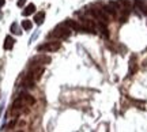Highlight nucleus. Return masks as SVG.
Returning <instances> with one entry per match:
<instances>
[{"mask_svg": "<svg viewBox=\"0 0 147 132\" xmlns=\"http://www.w3.org/2000/svg\"><path fill=\"white\" fill-rule=\"evenodd\" d=\"M71 36V29L67 25H59L55 30L52 32L51 37L59 38V40H64V38H68Z\"/></svg>", "mask_w": 147, "mask_h": 132, "instance_id": "2", "label": "nucleus"}, {"mask_svg": "<svg viewBox=\"0 0 147 132\" xmlns=\"http://www.w3.org/2000/svg\"><path fill=\"white\" fill-rule=\"evenodd\" d=\"M4 3H5V0H0V7H3V5H4Z\"/></svg>", "mask_w": 147, "mask_h": 132, "instance_id": "18", "label": "nucleus"}, {"mask_svg": "<svg viewBox=\"0 0 147 132\" xmlns=\"http://www.w3.org/2000/svg\"><path fill=\"white\" fill-rule=\"evenodd\" d=\"M18 132H23V131H18Z\"/></svg>", "mask_w": 147, "mask_h": 132, "instance_id": "19", "label": "nucleus"}, {"mask_svg": "<svg viewBox=\"0 0 147 132\" xmlns=\"http://www.w3.org/2000/svg\"><path fill=\"white\" fill-rule=\"evenodd\" d=\"M44 19H45V12H44V11H40V12H37L36 16H34V22H36L37 25H42Z\"/></svg>", "mask_w": 147, "mask_h": 132, "instance_id": "12", "label": "nucleus"}, {"mask_svg": "<svg viewBox=\"0 0 147 132\" xmlns=\"http://www.w3.org/2000/svg\"><path fill=\"white\" fill-rule=\"evenodd\" d=\"M136 7L142 11L143 14H147V3L144 0H136Z\"/></svg>", "mask_w": 147, "mask_h": 132, "instance_id": "13", "label": "nucleus"}, {"mask_svg": "<svg viewBox=\"0 0 147 132\" xmlns=\"http://www.w3.org/2000/svg\"><path fill=\"white\" fill-rule=\"evenodd\" d=\"M44 74V67H40V65H36V67H33V69L29 72V78H32L34 82L36 80H38L40 78H41V75Z\"/></svg>", "mask_w": 147, "mask_h": 132, "instance_id": "6", "label": "nucleus"}, {"mask_svg": "<svg viewBox=\"0 0 147 132\" xmlns=\"http://www.w3.org/2000/svg\"><path fill=\"white\" fill-rule=\"evenodd\" d=\"M25 3H26V0H18V7H23Z\"/></svg>", "mask_w": 147, "mask_h": 132, "instance_id": "16", "label": "nucleus"}, {"mask_svg": "<svg viewBox=\"0 0 147 132\" xmlns=\"http://www.w3.org/2000/svg\"><path fill=\"white\" fill-rule=\"evenodd\" d=\"M11 32L14 33V34H21V30H19V27H18V23H12V25H11Z\"/></svg>", "mask_w": 147, "mask_h": 132, "instance_id": "15", "label": "nucleus"}, {"mask_svg": "<svg viewBox=\"0 0 147 132\" xmlns=\"http://www.w3.org/2000/svg\"><path fill=\"white\" fill-rule=\"evenodd\" d=\"M60 46H61L60 42H45L37 48V51L38 52H56L60 49Z\"/></svg>", "mask_w": 147, "mask_h": 132, "instance_id": "3", "label": "nucleus"}, {"mask_svg": "<svg viewBox=\"0 0 147 132\" xmlns=\"http://www.w3.org/2000/svg\"><path fill=\"white\" fill-rule=\"evenodd\" d=\"M64 25H67V26L71 29V30H75V32H83V29L80 26V23H78L76 21H72V19H67V21L64 22Z\"/></svg>", "mask_w": 147, "mask_h": 132, "instance_id": "8", "label": "nucleus"}, {"mask_svg": "<svg viewBox=\"0 0 147 132\" xmlns=\"http://www.w3.org/2000/svg\"><path fill=\"white\" fill-rule=\"evenodd\" d=\"M36 12V5L33 4V3H30L29 5H26L25 7V10L22 11V15L23 16H29V15H32V14H34Z\"/></svg>", "mask_w": 147, "mask_h": 132, "instance_id": "10", "label": "nucleus"}, {"mask_svg": "<svg viewBox=\"0 0 147 132\" xmlns=\"http://www.w3.org/2000/svg\"><path fill=\"white\" fill-rule=\"evenodd\" d=\"M138 69V64H136V57L135 56H131V60H129V75L135 74V71Z\"/></svg>", "mask_w": 147, "mask_h": 132, "instance_id": "11", "label": "nucleus"}, {"mask_svg": "<svg viewBox=\"0 0 147 132\" xmlns=\"http://www.w3.org/2000/svg\"><path fill=\"white\" fill-rule=\"evenodd\" d=\"M14 125H15V120H14V121H11L10 124L7 125V128H12V127H14Z\"/></svg>", "mask_w": 147, "mask_h": 132, "instance_id": "17", "label": "nucleus"}, {"mask_svg": "<svg viewBox=\"0 0 147 132\" xmlns=\"http://www.w3.org/2000/svg\"><path fill=\"white\" fill-rule=\"evenodd\" d=\"M80 26L83 29V32H87V33H95V22L91 21V19H87V18H82L80 19Z\"/></svg>", "mask_w": 147, "mask_h": 132, "instance_id": "4", "label": "nucleus"}, {"mask_svg": "<svg viewBox=\"0 0 147 132\" xmlns=\"http://www.w3.org/2000/svg\"><path fill=\"white\" fill-rule=\"evenodd\" d=\"M22 27H23L25 30H32V27H33L32 21H27V19H25V21L22 22Z\"/></svg>", "mask_w": 147, "mask_h": 132, "instance_id": "14", "label": "nucleus"}, {"mask_svg": "<svg viewBox=\"0 0 147 132\" xmlns=\"http://www.w3.org/2000/svg\"><path fill=\"white\" fill-rule=\"evenodd\" d=\"M51 63V57L49 56H45V55H40V56H37L32 60V65L33 67H36V65H40V64H48Z\"/></svg>", "mask_w": 147, "mask_h": 132, "instance_id": "7", "label": "nucleus"}, {"mask_svg": "<svg viewBox=\"0 0 147 132\" xmlns=\"http://www.w3.org/2000/svg\"><path fill=\"white\" fill-rule=\"evenodd\" d=\"M91 14H93L101 23H106V22H108V14H106L102 8H101V10L100 8H93V10H91Z\"/></svg>", "mask_w": 147, "mask_h": 132, "instance_id": "5", "label": "nucleus"}, {"mask_svg": "<svg viewBox=\"0 0 147 132\" xmlns=\"http://www.w3.org/2000/svg\"><path fill=\"white\" fill-rule=\"evenodd\" d=\"M36 102V100L33 98L30 94H27V93H22L15 101H14V104H12V109L16 110V109H21L23 106L26 105H33Z\"/></svg>", "mask_w": 147, "mask_h": 132, "instance_id": "1", "label": "nucleus"}, {"mask_svg": "<svg viewBox=\"0 0 147 132\" xmlns=\"http://www.w3.org/2000/svg\"><path fill=\"white\" fill-rule=\"evenodd\" d=\"M14 44H15V40L11 37V36H7L4 40V45H3V46H4L5 51H11V49L14 48Z\"/></svg>", "mask_w": 147, "mask_h": 132, "instance_id": "9", "label": "nucleus"}]
</instances>
